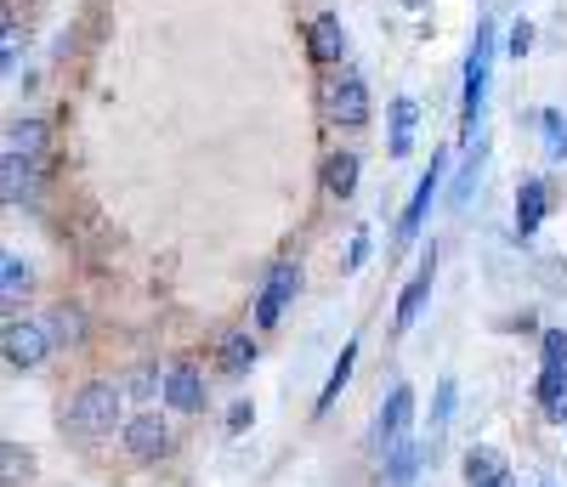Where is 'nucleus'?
Here are the masks:
<instances>
[{"label": "nucleus", "mask_w": 567, "mask_h": 487, "mask_svg": "<svg viewBox=\"0 0 567 487\" xmlns=\"http://www.w3.org/2000/svg\"><path fill=\"white\" fill-rule=\"evenodd\" d=\"M63 425H69L74 436H103V431L125 425V385H114V380H85L80 392H74V403L63 408Z\"/></svg>", "instance_id": "obj_1"}, {"label": "nucleus", "mask_w": 567, "mask_h": 487, "mask_svg": "<svg viewBox=\"0 0 567 487\" xmlns=\"http://www.w3.org/2000/svg\"><path fill=\"white\" fill-rule=\"evenodd\" d=\"M488 69H494V18H477V40L465 58V103H460V131L477 136L483 120V96H488Z\"/></svg>", "instance_id": "obj_2"}, {"label": "nucleus", "mask_w": 567, "mask_h": 487, "mask_svg": "<svg viewBox=\"0 0 567 487\" xmlns=\"http://www.w3.org/2000/svg\"><path fill=\"white\" fill-rule=\"evenodd\" d=\"M323 114H329V125H347V131L369 125V85L358 69L323 74Z\"/></svg>", "instance_id": "obj_3"}, {"label": "nucleus", "mask_w": 567, "mask_h": 487, "mask_svg": "<svg viewBox=\"0 0 567 487\" xmlns=\"http://www.w3.org/2000/svg\"><path fill=\"white\" fill-rule=\"evenodd\" d=\"M0 346H7V369H18V374H34L45 358H52V329L45 323H34V318H12L7 323V334H0Z\"/></svg>", "instance_id": "obj_4"}, {"label": "nucleus", "mask_w": 567, "mask_h": 487, "mask_svg": "<svg viewBox=\"0 0 567 487\" xmlns=\"http://www.w3.org/2000/svg\"><path fill=\"white\" fill-rule=\"evenodd\" d=\"M296 289H301V267H296L290 256L272 261V272H267V278H261V289H256V329H272L284 312H290Z\"/></svg>", "instance_id": "obj_5"}, {"label": "nucleus", "mask_w": 567, "mask_h": 487, "mask_svg": "<svg viewBox=\"0 0 567 487\" xmlns=\"http://www.w3.org/2000/svg\"><path fill=\"white\" fill-rule=\"evenodd\" d=\"M409 425H414V392H409V385H392V392L381 397V408H374V448H381V454L403 448Z\"/></svg>", "instance_id": "obj_6"}, {"label": "nucleus", "mask_w": 567, "mask_h": 487, "mask_svg": "<svg viewBox=\"0 0 567 487\" xmlns=\"http://www.w3.org/2000/svg\"><path fill=\"white\" fill-rule=\"evenodd\" d=\"M0 199H7V210H34L40 205V165L7 148V159H0Z\"/></svg>", "instance_id": "obj_7"}, {"label": "nucleus", "mask_w": 567, "mask_h": 487, "mask_svg": "<svg viewBox=\"0 0 567 487\" xmlns=\"http://www.w3.org/2000/svg\"><path fill=\"white\" fill-rule=\"evenodd\" d=\"M171 448H176V436H171V425H165L159 414L125 419V454H131L136 465H154V459H165Z\"/></svg>", "instance_id": "obj_8"}, {"label": "nucleus", "mask_w": 567, "mask_h": 487, "mask_svg": "<svg viewBox=\"0 0 567 487\" xmlns=\"http://www.w3.org/2000/svg\"><path fill=\"white\" fill-rule=\"evenodd\" d=\"M307 58L323 63V69H341V58H347V29H341L336 12H318V18L307 23Z\"/></svg>", "instance_id": "obj_9"}, {"label": "nucleus", "mask_w": 567, "mask_h": 487, "mask_svg": "<svg viewBox=\"0 0 567 487\" xmlns=\"http://www.w3.org/2000/svg\"><path fill=\"white\" fill-rule=\"evenodd\" d=\"M165 403L176 414H199L205 408V374L194 363H171L165 369Z\"/></svg>", "instance_id": "obj_10"}, {"label": "nucleus", "mask_w": 567, "mask_h": 487, "mask_svg": "<svg viewBox=\"0 0 567 487\" xmlns=\"http://www.w3.org/2000/svg\"><path fill=\"white\" fill-rule=\"evenodd\" d=\"M443 154L432 159V170H425L420 182H414V199H409V210H403V221H398V244H414V232H420V221H425V210H432V199H437V182H443Z\"/></svg>", "instance_id": "obj_11"}, {"label": "nucleus", "mask_w": 567, "mask_h": 487, "mask_svg": "<svg viewBox=\"0 0 567 487\" xmlns=\"http://www.w3.org/2000/svg\"><path fill=\"white\" fill-rule=\"evenodd\" d=\"M432 278H437V256H425L420 267H414V278L403 283V296H398V329H409L420 312H425V296H432Z\"/></svg>", "instance_id": "obj_12"}, {"label": "nucleus", "mask_w": 567, "mask_h": 487, "mask_svg": "<svg viewBox=\"0 0 567 487\" xmlns=\"http://www.w3.org/2000/svg\"><path fill=\"white\" fill-rule=\"evenodd\" d=\"M216 369H221L227 380H245V374L256 369V340H250L245 329H227V334L216 340Z\"/></svg>", "instance_id": "obj_13"}, {"label": "nucleus", "mask_w": 567, "mask_h": 487, "mask_svg": "<svg viewBox=\"0 0 567 487\" xmlns=\"http://www.w3.org/2000/svg\"><path fill=\"white\" fill-rule=\"evenodd\" d=\"M545 205H550V187H545L539 176H528V182H523V193H516V232L534 238V232H539V221H545Z\"/></svg>", "instance_id": "obj_14"}, {"label": "nucleus", "mask_w": 567, "mask_h": 487, "mask_svg": "<svg viewBox=\"0 0 567 487\" xmlns=\"http://www.w3.org/2000/svg\"><path fill=\"white\" fill-rule=\"evenodd\" d=\"M392 131H386V154L392 159H409V148H414V125H420V108H414V96H398L392 103V120H386Z\"/></svg>", "instance_id": "obj_15"}, {"label": "nucleus", "mask_w": 567, "mask_h": 487, "mask_svg": "<svg viewBox=\"0 0 567 487\" xmlns=\"http://www.w3.org/2000/svg\"><path fill=\"white\" fill-rule=\"evenodd\" d=\"M465 476H471V487H511V465H505L499 448H471Z\"/></svg>", "instance_id": "obj_16"}, {"label": "nucleus", "mask_w": 567, "mask_h": 487, "mask_svg": "<svg viewBox=\"0 0 567 487\" xmlns=\"http://www.w3.org/2000/svg\"><path fill=\"white\" fill-rule=\"evenodd\" d=\"M12 154H23V159H45V148H52V131H45V120L40 114H23V120H12V142H7Z\"/></svg>", "instance_id": "obj_17"}, {"label": "nucleus", "mask_w": 567, "mask_h": 487, "mask_svg": "<svg viewBox=\"0 0 567 487\" xmlns=\"http://www.w3.org/2000/svg\"><path fill=\"white\" fill-rule=\"evenodd\" d=\"M539 408L550 425H567V369H539Z\"/></svg>", "instance_id": "obj_18"}, {"label": "nucleus", "mask_w": 567, "mask_h": 487, "mask_svg": "<svg viewBox=\"0 0 567 487\" xmlns=\"http://www.w3.org/2000/svg\"><path fill=\"white\" fill-rule=\"evenodd\" d=\"M352 369H358V340H347V346H341V358H336V369H329V380H323V392H318V414H329V408H336V397L347 392V380H352Z\"/></svg>", "instance_id": "obj_19"}, {"label": "nucleus", "mask_w": 567, "mask_h": 487, "mask_svg": "<svg viewBox=\"0 0 567 487\" xmlns=\"http://www.w3.org/2000/svg\"><path fill=\"white\" fill-rule=\"evenodd\" d=\"M358 154H329L323 159V187L329 193H336V199H352V193H358Z\"/></svg>", "instance_id": "obj_20"}, {"label": "nucleus", "mask_w": 567, "mask_h": 487, "mask_svg": "<svg viewBox=\"0 0 567 487\" xmlns=\"http://www.w3.org/2000/svg\"><path fill=\"white\" fill-rule=\"evenodd\" d=\"M29 283H34V267H29L18 250H0V296H7V301H23Z\"/></svg>", "instance_id": "obj_21"}, {"label": "nucleus", "mask_w": 567, "mask_h": 487, "mask_svg": "<svg viewBox=\"0 0 567 487\" xmlns=\"http://www.w3.org/2000/svg\"><path fill=\"white\" fill-rule=\"evenodd\" d=\"M420 459H425V448L414 443V436H409L403 448H392V454H386V487H409V481L420 476Z\"/></svg>", "instance_id": "obj_22"}, {"label": "nucleus", "mask_w": 567, "mask_h": 487, "mask_svg": "<svg viewBox=\"0 0 567 487\" xmlns=\"http://www.w3.org/2000/svg\"><path fill=\"white\" fill-rule=\"evenodd\" d=\"M45 329H52V340H58V346H80L91 323H85V312H80V307H69V301H63L52 318H45Z\"/></svg>", "instance_id": "obj_23"}, {"label": "nucleus", "mask_w": 567, "mask_h": 487, "mask_svg": "<svg viewBox=\"0 0 567 487\" xmlns=\"http://www.w3.org/2000/svg\"><path fill=\"white\" fill-rule=\"evenodd\" d=\"M29 470H34V454H29L23 443H0V481H7V487H23Z\"/></svg>", "instance_id": "obj_24"}, {"label": "nucleus", "mask_w": 567, "mask_h": 487, "mask_svg": "<svg viewBox=\"0 0 567 487\" xmlns=\"http://www.w3.org/2000/svg\"><path fill=\"white\" fill-rule=\"evenodd\" d=\"M125 397H165V374L154 363H136L125 374Z\"/></svg>", "instance_id": "obj_25"}, {"label": "nucleus", "mask_w": 567, "mask_h": 487, "mask_svg": "<svg viewBox=\"0 0 567 487\" xmlns=\"http://www.w3.org/2000/svg\"><path fill=\"white\" fill-rule=\"evenodd\" d=\"M539 125H545V142H550V154H567V114L545 108V114H539Z\"/></svg>", "instance_id": "obj_26"}, {"label": "nucleus", "mask_w": 567, "mask_h": 487, "mask_svg": "<svg viewBox=\"0 0 567 487\" xmlns=\"http://www.w3.org/2000/svg\"><path fill=\"white\" fill-rule=\"evenodd\" d=\"M545 369H567V334L545 329Z\"/></svg>", "instance_id": "obj_27"}, {"label": "nucleus", "mask_w": 567, "mask_h": 487, "mask_svg": "<svg viewBox=\"0 0 567 487\" xmlns=\"http://www.w3.org/2000/svg\"><path fill=\"white\" fill-rule=\"evenodd\" d=\"M449 408H454V380H443V385H437V419H432V431H443Z\"/></svg>", "instance_id": "obj_28"}, {"label": "nucleus", "mask_w": 567, "mask_h": 487, "mask_svg": "<svg viewBox=\"0 0 567 487\" xmlns=\"http://www.w3.org/2000/svg\"><path fill=\"white\" fill-rule=\"evenodd\" d=\"M369 261V232H352V256H347V272H358Z\"/></svg>", "instance_id": "obj_29"}, {"label": "nucleus", "mask_w": 567, "mask_h": 487, "mask_svg": "<svg viewBox=\"0 0 567 487\" xmlns=\"http://www.w3.org/2000/svg\"><path fill=\"white\" fill-rule=\"evenodd\" d=\"M528 45H534V29H528V23H516V29H511V52H516V58H523V52H528Z\"/></svg>", "instance_id": "obj_30"}, {"label": "nucleus", "mask_w": 567, "mask_h": 487, "mask_svg": "<svg viewBox=\"0 0 567 487\" xmlns=\"http://www.w3.org/2000/svg\"><path fill=\"white\" fill-rule=\"evenodd\" d=\"M227 425L245 431V425H250V403H233V408H227Z\"/></svg>", "instance_id": "obj_31"}, {"label": "nucleus", "mask_w": 567, "mask_h": 487, "mask_svg": "<svg viewBox=\"0 0 567 487\" xmlns=\"http://www.w3.org/2000/svg\"><path fill=\"white\" fill-rule=\"evenodd\" d=\"M403 7H420V0H403Z\"/></svg>", "instance_id": "obj_32"}]
</instances>
